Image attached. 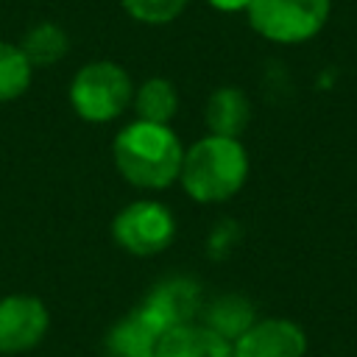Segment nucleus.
I'll return each instance as SVG.
<instances>
[{"mask_svg": "<svg viewBox=\"0 0 357 357\" xmlns=\"http://www.w3.org/2000/svg\"><path fill=\"white\" fill-rule=\"evenodd\" d=\"M117 173L139 190H167L178 181L184 145L170 126L131 120L112 142Z\"/></svg>", "mask_w": 357, "mask_h": 357, "instance_id": "1", "label": "nucleus"}, {"mask_svg": "<svg viewBox=\"0 0 357 357\" xmlns=\"http://www.w3.org/2000/svg\"><path fill=\"white\" fill-rule=\"evenodd\" d=\"M248 178V151L240 139L206 134L184 148L178 181L198 204H223L234 198Z\"/></svg>", "mask_w": 357, "mask_h": 357, "instance_id": "2", "label": "nucleus"}, {"mask_svg": "<svg viewBox=\"0 0 357 357\" xmlns=\"http://www.w3.org/2000/svg\"><path fill=\"white\" fill-rule=\"evenodd\" d=\"M70 106L86 123H112L134 100V81L117 61H89L70 81Z\"/></svg>", "mask_w": 357, "mask_h": 357, "instance_id": "3", "label": "nucleus"}, {"mask_svg": "<svg viewBox=\"0 0 357 357\" xmlns=\"http://www.w3.org/2000/svg\"><path fill=\"white\" fill-rule=\"evenodd\" d=\"M332 0H251L245 14L251 28L276 45L312 39L329 20Z\"/></svg>", "mask_w": 357, "mask_h": 357, "instance_id": "4", "label": "nucleus"}, {"mask_svg": "<svg viewBox=\"0 0 357 357\" xmlns=\"http://www.w3.org/2000/svg\"><path fill=\"white\" fill-rule=\"evenodd\" d=\"M176 218L162 201H131L112 220L114 243L131 257H156L176 240Z\"/></svg>", "mask_w": 357, "mask_h": 357, "instance_id": "5", "label": "nucleus"}, {"mask_svg": "<svg viewBox=\"0 0 357 357\" xmlns=\"http://www.w3.org/2000/svg\"><path fill=\"white\" fill-rule=\"evenodd\" d=\"M50 326V312L31 293H8L0 298V354H22L36 349Z\"/></svg>", "mask_w": 357, "mask_h": 357, "instance_id": "6", "label": "nucleus"}, {"mask_svg": "<svg viewBox=\"0 0 357 357\" xmlns=\"http://www.w3.org/2000/svg\"><path fill=\"white\" fill-rule=\"evenodd\" d=\"M162 335L173 326L192 324L201 315V287L187 276H170L151 287L145 301L137 307Z\"/></svg>", "mask_w": 357, "mask_h": 357, "instance_id": "7", "label": "nucleus"}, {"mask_svg": "<svg viewBox=\"0 0 357 357\" xmlns=\"http://www.w3.org/2000/svg\"><path fill=\"white\" fill-rule=\"evenodd\" d=\"M234 357H304L307 335L290 318L254 321L234 343Z\"/></svg>", "mask_w": 357, "mask_h": 357, "instance_id": "8", "label": "nucleus"}, {"mask_svg": "<svg viewBox=\"0 0 357 357\" xmlns=\"http://www.w3.org/2000/svg\"><path fill=\"white\" fill-rule=\"evenodd\" d=\"M156 357H234V349L226 337L215 335L201 321H192L167 329L159 337Z\"/></svg>", "mask_w": 357, "mask_h": 357, "instance_id": "9", "label": "nucleus"}, {"mask_svg": "<svg viewBox=\"0 0 357 357\" xmlns=\"http://www.w3.org/2000/svg\"><path fill=\"white\" fill-rule=\"evenodd\" d=\"M204 120L209 134L215 137H231L240 139V134L248 128L251 123V100L243 89L237 86H218L209 98H206V109H204Z\"/></svg>", "mask_w": 357, "mask_h": 357, "instance_id": "10", "label": "nucleus"}, {"mask_svg": "<svg viewBox=\"0 0 357 357\" xmlns=\"http://www.w3.org/2000/svg\"><path fill=\"white\" fill-rule=\"evenodd\" d=\"M159 337L162 332L139 310H131L106 332L103 349L106 357H156Z\"/></svg>", "mask_w": 357, "mask_h": 357, "instance_id": "11", "label": "nucleus"}, {"mask_svg": "<svg viewBox=\"0 0 357 357\" xmlns=\"http://www.w3.org/2000/svg\"><path fill=\"white\" fill-rule=\"evenodd\" d=\"M257 321L254 315V304L245 298V296H237V293H229V296H220L215 298L206 310H204V326H209L215 335L226 337L229 343H234L251 324Z\"/></svg>", "mask_w": 357, "mask_h": 357, "instance_id": "12", "label": "nucleus"}, {"mask_svg": "<svg viewBox=\"0 0 357 357\" xmlns=\"http://www.w3.org/2000/svg\"><path fill=\"white\" fill-rule=\"evenodd\" d=\"M20 50L25 53V59L31 61V67H53L56 61H61L70 50V39L67 31L56 22H36L31 25L22 39H20Z\"/></svg>", "mask_w": 357, "mask_h": 357, "instance_id": "13", "label": "nucleus"}, {"mask_svg": "<svg viewBox=\"0 0 357 357\" xmlns=\"http://www.w3.org/2000/svg\"><path fill=\"white\" fill-rule=\"evenodd\" d=\"M131 106L137 112V120L170 126V120L178 112V92L167 78H148L134 89Z\"/></svg>", "mask_w": 357, "mask_h": 357, "instance_id": "14", "label": "nucleus"}, {"mask_svg": "<svg viewBox=\"0 0 357 357\" xmlns=\"http://www.w3.org/2000/svg\"><path fill=\"white\" fill-rule=\"evenodd\" d=\"M33 67L14 42H0V103H11L31 86Z\"/></svg>", "mask_w": 357, "mask_h": 357, "instance_id": "15", "label": "nucleus"}, {"mask_svg": "<svg viewBox=\"0 0 357 357\" xmlns=\"http://www.w3.org/2000/svg\"><path fill=\"white\" fill-rule=\"evenodd\" d=\"M190 0H120L123 11L142 22V25H165V22H173L184 8H187Z\"/></svg>", "mask_w": 357, "mask_h": 357, "instance_id": "16", "label": "nucleus"}, {"mask_svg": "<svg viewBox=\"0 0 357 357\" xmlns=\"http://www.w3.org/2000/svg\"><path fill=\"white\" fill-rule=\"evenodd\" d=\"M206 3H209L212 8H218V11L231 14V11H245L251 0H206Z\"/></svg>", "mask_w": 357, "mask_h": 357, "instance_id": "17", "label": "nucleus"}]
</instances>
